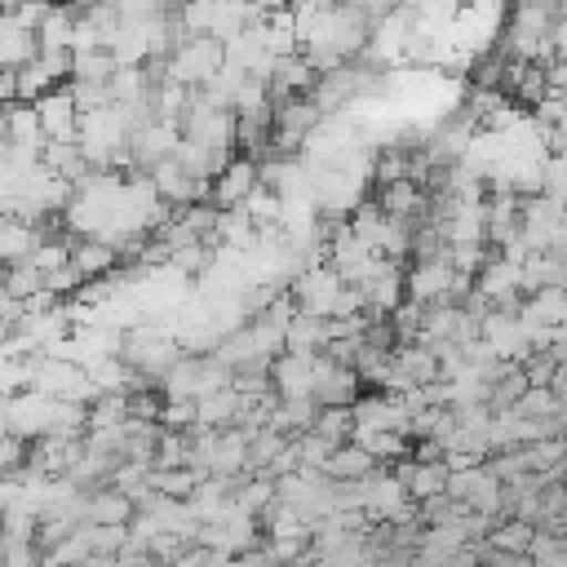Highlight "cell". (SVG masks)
<instances>
[{
	"label": "cell",
	"instance_id": "3",
	"mask_svg": "<svg viewBox=\"0 0 567 567\" xmlns=\"http://www.w3.org/2000/svg\"><path fill=\"white\" fill-rule=\"evenodd\" d=\"M323 372V354H292L279 350L266 363V381L275 390V399H315V381Z\"/></svg>",
	"mask_w": 567,
	"mask_h": 567
},
{
	"label": "cell",
	"instance_id": "22",
	"mask_svg": "<svg viewBox=\"0 0 567 567\" xmlns=\"http://www.w3.org/2000/svg\"><path fill=\"white\" fill-rule=\"evenodd\" d=\"M53 9H58V0H18L9 13H13V22H22L27 31H35Z\"/></svg>",
	"mask_w": 567,
	"mask_h": 567
},
{
	"label": "cell",
	"instance_id": "8",
	"mask_svg": "<svg viewBox=\"0 0 567 567\" xmlns=\"http://www.w3.org/2000/svg\"><path fill=\"white\" fill-rule=\"evenodd\" d=\"M328 341H332V319L292 310V319L284 323V350H292V354H323Z\"/></svg>",
	"mask_w": 567,
	"mask_h": 567
},
{
	"label": "cell",
	"instance_id": "9",
	"mask_svg": "<svg viewBox=\"0 0 567 567\" xmlns=\"http://www.w3.org/2000/svg\"><path fill=\"white\" fill-rule=\"evenodd\" d=\"M133 518V501L115 487H89L84 496V523H97V527H128Z\"/></svg>",
	"mask_w": 567,
	"mask_h": 567
},
{
	"label": "cell",
	"instance_id": "2",
	"mask_svg": "<svg viewBox=\"0 0 567 567\" xmlns=\"http://www.w3.org/2000/svg\"><path fill=\"white\" fill-rule=\"evenodd\" d=\"M412 509H416V505L408 501L399 474H381V470H372L368 478H359V514H363L368 523H385V527H394V523L412 518Z\"/></svg>",
	"mask_w": 567,
	"mask_h": 567
},
{
	"label": "cell",
	"instance_id": "6",
	"mask_svg": "<svg viewBox=\"0 0 567 567\" xmlns=\"http://www.w3.org/2000/svg\"><path fill=\"white\" fill-rule=\"evenodd\" d=\"M31 106H35V120H40V133H44V142H75V124H80V111L71 106V97H66V84L49 89V93H44V97H35Z\"/></svg>",
	"mask_w": 567,
	"mask_h": 567
},
{
	"label": "cell",
	"instance_id": "4",
	"mask_svg": "<svg viewBox=\"0 0 567 567\" xmlns=\"http://www.w3.org/2000/svg\"><path fill=\"white\" fill-rule=\"evenodd\" d=\"M53 403H58V399H49V394H40V390H18V394H9V399L0 403L4 434L22 439V443L44 439V434H49V421H53Z\"/></svg>",
	"mask_w": 567,
	"mask_h": 567
},
{
	"label": "cell",
	"instance_id": "16",
	"mask_svg": "<svg viewBox=\"0 0 567 567\" xmlns=\"http://www.w3.org/2000/svg\"><path fill=\"white\" fill-rule=\"evenodd\" d=\"M115 71L111 53L106 49H84V53H71V80H93V84H106Z\"/></svg>",
	"mask_w": 567,
	"mask_h": 567
},
{
	"label": "cell",
	"instance_id": "19",
	"mask_svg": "<svg viewBox=\"0 0 567 567\" xmlns=\"http://www.w3.org/2000/svg\"><path fill=\"white\" fill-rule=\"evenodd\" d=\"M310 430L319 439H328V443H346L350 439V408H319L315 421H310Z\"/></svg>",
	"mask_w": 567,
	"mask_h": 567
},
{
	"label": "cell",
	"instance_id": "13",
	"mask_svg": "<svg viewBox=\"0 0 567 567\" xmlns=\"http://www.w3.org/2000/svg\"><path fill=\"white\" fill-rule=\"evenodd\" d=\"M71 266L80 270V279H106L120 266V252L102 239H75L71 244Z\"/></svg>",
	"mask_w": 567,
	"mask_h": 567
},
{
	"label": "cell",
	"instance_id": "1",
	"mask_svg": "<svg viewBox=\"0 0 567 567\" xmlns=\"http://www.w3.org/2000/svg\"><path fill=\"white\" fill-rule=\"evenodd\" d=\"M221 44L217 40H208V35H190V40H182L164 62H159V75L164 80H173V84H182V89H199V84H208L217 71H221Z\"/></svg>",
	"mask_w": 567,
	"mask_h": 567
},
{
	"label": "cell",
	"instance_id": "5",
	"mask_svg": "<svg viewBox=\"0 0 567 567\" xmlns=\"http://www.w3.org/2000/svg\"><path fill=\"white\" fill-rule=\"evenodd\" d=\"M252 186H257V159L252 155H230L226 168L208 182V204L213 208H239Z\"/></svg>",
	"mask_w": 567,
	"mask_h": 567
},
{
	"label": "cell",
	"instance_id": "20",
	"mask_svg": "<svg viewBox=\"0 0 567 567\" xmlns=\"http://www.w3.org/2000/svg\"><path fill=\"white\" fill-rule=\"evenodd\" d=\"M532 523H518V518H509L505 527H496L487 540H492V549L496 554H527V545H532Z\"/></svg>",
	"mask_w": 567,
	"mask_h": 567
},
{
	"label": "cell",
	"instance_id": "17",
	"mask_svg": "<svg viewBox=\"0 0 567 567\" xmlns=\"http://www.w3.org/2000/svg\"><path fill=\"white\" fill-rule=\"evenodd\" d=\"M27 261H31L40 275H49V270H58V266H66V261H71V239H66V235H49V230H44V239L31 248V257H27Z\"/></svg>",
	"mask_w": 567,
	"mask_h": 567
},
{
	"label": "cell",
	"instance_id": "12",
	"mask_svg": "<svg viewBox=\"0 0 567 567\" xmlns=\"http://www.w3.org/2000/svg\"><path fill=\"white\" fill-rule=\"evenodd\" d=\"M35 31L13 22V13H0V71H18L35 58Z\"/></svg>",
	"mask_w": 567,
	"mask_h": 567
},
{
	"label": "cell",
	"instance_id": "11",
	"mask_svg": "<svg viewBox=\"0 0 567 567\" xmlns=\"http://www.w3.org/2000/svg\"><path fill=\"white\" fill-rule=\"evenodd\" d=\"M372 470H377V461H372L359 443L346 439V443H337V447L328 452V461H323L319 474H323V478H337V483H359V478H368Z\"/></svg>",
	"mask_w": 567,
	"mask_h": 567
},
{
	"label": "cell",
	"instance_id": "14",
	"mask_svg": "<svg viewBox=\"0 0 567 567\" xmlns=\"http://www.w3.org/2000/svg\"><path fill=\"white\" fill-rule=\"evenodd\" d=\"M71 22H75V9L66 0H58V9L35 27V49L40 53H71Z\"/></svg>",
	"mask_w": 567,
	"mask_h": 567
},
{
	"label": "cell",
	"instance_id": "10",
	"mask_svg": "<svg viewBox=\"0 0 567 567\" xmlns=\"http://www.w3.org/2000/svg\"><path fill=\"white\" fill-rule=\"evenodd\" d=\"M377 208L394 221H412L421 208H425V186L412 182V177H399V182H385L381 195H377Z\"/></svg>",
	"mask_w": 567,
	"mask_h": 567
},
{
	"label": "cell",
	"instance_id": "15",
	"mask_svg": "<svg viewBox=\"0 0 567 567\" xmlns=\"http://www.w3.org/2000/svg\"><path fill=\"white\" fill-rule=\"evenodd\" d=\"M40 288H44V275H40L31 261H13V266H4V297H13V301H31Z\"/></svg>",
	"mask_w": 567,
	"mask_h": 567
},
{
	"label": "cell",
	"instance_id": "18",
	"mask_svg": "<svg viewBox=\"0 0 567 567\" xmlns=\"http://www.w3.org/2000/svg\"><path fill=\"white\" fill-rule=\"evenodd\" d=\"M0 567H40L35 536H0Z\"/></svg>",
	"mask_w": 567,
	"mask_h": 567
},
{
	"label": "cell",
	"instance_id": "21",
	"mask_svg": "<svg viewBox=\"0 0 567 567\" xmlns=\"http://www.w3.org/2000/svg\"><path fill=\"white\" fill-rule=\"evenodd\" d=\"M359 447L381 465V461H390V456H408V439L403 434H394V430H381V434H368V439H359Z\"/></svg>",
	"mask_w": 567,
	"mask_h": 567
},
{
	"label": "cell",
	"instance_id": "7",
	"mask_svg": "<svg viewBox=\"0 0 567 567\" xmlns=\"http://www.w3.org/2000/svg\"><path fill=\"white\" fill-rule=\"evenodd\" d=\"M359 390H363V381H359L354 368L323 359V372H319V381H315V403H319V408H350V403L359 399Z\"/></svg>",
	"mask_w": 567,
	"mask_h": 567
}]
</instances>
